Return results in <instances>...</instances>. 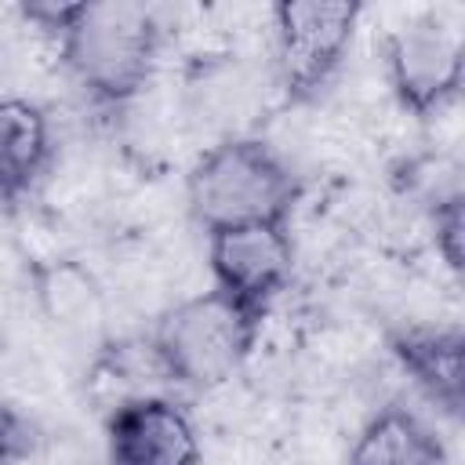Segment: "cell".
<instances>
[{
	"instance_id": "1",
	"label": "cell",
	"mask_w": 465,
	"mask_h": 465,
	"mask_svg": "<svg viewBox=\"0 0 465 465\" xmlns=\"http://www.w3.org/2000/svg\"><path fill=\"white\" fill-rule=\"evenodd\" d=\"M22 15L54 40L58 65L94 109L113 113L131 105L156 76L163 22L149 4H25Z\"/></svg>"
},
{
	"instance_id": "2",
	"label": "cell",
	"mask_w": 465,
	"mask_h": 465,
	"mask_svg": "<svg viewBox=\"0 0 465 465\" xmlns=\"http://www.w3.org/2000/svg\"><path fill=\"white\" fill-rule=\"evenodd\" d=\"M302 178L262 134H222L185 174V207L196 229H232L254 222H291Z\"/></svg>"
},
{
	"instance_id": "3",
	"label": "cell",
	"mask_w": 465,
	"mask_h": 465,
	"mask_svg": "<svg viewBox=\"0 0 465 465\" xmlns=\"http://www.w3.org/2000/svg\"><path fill=\"white\" fill-rule=\"evenodd\" d=\"M262 316L247 312L222 291L207 287L163 309L145 338L163 381L193 392L229 385L251 360Z\"/></svg>"
},
{
	"instance_id": "4",
	"label": "cell",
	"mask_w": 465,
	"mask_h": 465,
	"mask_svg": "<svg viewBox=\"0 0 465 465\" xmlns=\"http://www.w3.org/2000/svg\"><path fill=\"white\" fill-rule=\"evenodd\" d=\"M272 18V80L287 105L316 102L341 73L363 4L356 0H280Z\"/></svg>"
},
{
	"instance_id": "5",
	"label": "cell",
	"mask_w": 465,
	"mask_h": 465,
	"mask_svg": "<svg viewBox=\"0 0 465 465\" xmlns=\"http://www.w3.org/2000/svg\"><path fill=\"white\" fill-rule=\"evenodd\" d=\"M385 84L396 105L414 120H436L461 94L465 40L443 15H418L381 40Z\"/></svg>"
},
{
	"instance_id": "6",
	"label": "cell",
	"mask_w": 465,
	"mask_h": 465,
	"mask_svg": "<svg viewBox=\"0 0 465 465\" xmlns=\"http://www.w3.org/2000/svg\"><path fill=\"white\" fill-rule=\"evenodd\" d=\"M207 236L211 287L243 305L254 316H269L272 302L291 287L294 276V236L291 222H254L214 229Z\"/></svg>"
},
{
	"instance_id": "7",
	"label": "cell",
	"mask_w": 465,
	"mask_h": 465,
	"mask_svg": "<svg viewBox=\"0 0 465 465\" xmlns=\"http://www.w3.org/2000/svg\"><path fill=\"white\" fill-rule=\"evenodd\" d=\"M105 458L109 465H200V432L174 396H127L109 403Z\"/></svg>"
},
{
	"instance_id": "8",
	"label": "cell",
	"mask_w": 465,
	"mask_h": 465,
	"mask_svg": "<svg viewBox=\"0 0 465 465\" xmlns=\"http://www.w3.org/2000/svg\"><path fill=\"white\" fill-rule=\"evenodd\" d=\"M392 363L407 374L418 396L443 418L458 421L465 411V331L458 323L407 320L385 331Z\"/></svg>"
},
{
	"instance_id": "9",
	"label": "cell",
	"mask_w": 465,
	"mask_h": 465,
	"mask_svg": "<svg viewBox=\"0 0 465 465\" xmlns=\"http://www.w3.org/2000/svg\"><path fill=\"white\" fill-rule=\"evenodd\" d=\"M54 127L40 102L0 94V203L33 196L54 167Z\"/></svg>"
},
{
	"instance_id": "10",
	"label": "cell",
	"mask_w": 465,
	"mask_h": 465,
	"mask_svg": "<svg viewBox=\"0 0 465 465\" xmlns=\"http://www.w3.org/2000/svg\"><path fill=\"white\" fill-rule=\"evenodd\" d=\"M345 465H450V454L421 411L392 400L360 425Z\"/></svg>"
},
{
	"instance_id": "11",
	"label": "cell",
	"mask_w": 465,
	"mask_h": 465,
	"mask_svg": "<svg viewBox=\"0 0 465 465\" xmlns=\"http://www.w3.org/2000/svg\"><path fill=\"white\" fill-rule=\"evenodd\" d=\"M29 276L40 312L62 334H87L94 323H102V291L80 262L51 258L33 265Z\"/></svg>"
},
{
	"instance_id": "12",
	"label": "cell",
	"mask_w": 465,
	"mask_h": 465,
	"mask_svg": "<svg viewBox=\"0 0 465 465\" xmlns=\"http://www.w3.org/2000/svg\"><path fill=\"white\" fill-rule=\"evenodd\" d=\"M429 225H432V243L443 258V265L458 276L461 272V258H465V196L461 189H450V193H440L432 200V211H429Z\"/></svg>"
},
{
	"instance_id": "13",
	"label": "cell",
	"mask_w": 465,
	"mask_h": 465,
	"mask_svg": "<svg viewBox=\"0 0 465 465\" xmlns=\"http://www.w3.org/2000/svg\"><path fill=\"white\" fill-rule=\"evenodd\" d=\"M29 450H33L29 418L7 396H0V465H22Z\"/></svg>"
}]
</instances>
